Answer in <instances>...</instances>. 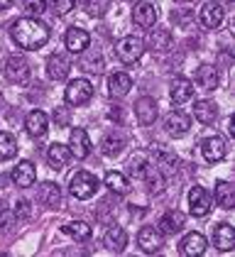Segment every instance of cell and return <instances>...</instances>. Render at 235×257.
Masks as SVG:
<instances>
[{"label":"cell","mask_w":235,"mask_h":257,"mask_svg":"<svg viewBox=\"0 0 235 257\" xmlns=\"http://www.w3.org/2000/svg\"><path fill=\"white\" fill-rule=\"evenodd\" d=\"M30 211H32V208H30V201L20 198L18 203H15V216H18V218H27V216H30Z\"/></svg>","instance_id":"obj_40"},{"label":"cell","mask_w":235,"mask_h":257,"mask_svg":"<svg viewBox=\"0 0 235 257\" xmlns=\"http://www.w3.org/2000/svg\"><path fill=\"white\" fill-rule=\"evenodd\" d=\"M211 208H213L211 194H208L203 186H194V189L189 191V211H191V216L203 218L211 213Z\"/></svg>","instance_id":"obj_6"},{"label":"cell","mask_w":235,"mask_h":257,"mask_svg":"<svg viewBox=\"0 0 235 257\" xmlns=\"http://www.w3.org/2000/svg\"><path fill=\"white\" fill-rule=\"evenodd\" d=\"M64 44H66V49H69L71 54H81V52H86V49H88V44H91V35H88L86 30H81V27H71V30H66Z\"/></svg>","instance_id":"obj_12"},{"label":"cell","mask_w":235,"mask_h":257,"mask_svg":"<svg viewBox=\"0 0 235 257\" xmlns=\"http://www.w3.org/2000/svg\"><path fill=\"white\" fill-rule=\"evenodd\" d=\"M74 8H76V0H54V13H57L59 18L69 15Z\"/></svg>","instance_id":"obj_39"},{"label":"cell","mask_w":235,"mask_h":257,"mask_svg":"<svg viewBox=\"0 0 235 257\" xmlns=\"http://www.w3.org/2000/svg\"><path fill=\"white\" fill-rule=\"evenodd\" d=\"M206 247H208V240H206V235H201V233H186V235L181 237V242H179V252L184 257L203 255Z\"/></svg>","instance_id":"obj_8"},{"label":"cell","mask_w":235,"mask_h":257,"mask_svg":"<svg viewBox=\"0 0 235 257\" xmlns=\"http://www.w3.org/2000/svg\"><path fill=\"white\" fill-rule=\"evenodd\" d=\"M172 42H174V37H172L169 30H152L150 37H147L150 49H152V52H159V54L169 52V49H172Z\"/></svg>","instance_id":"obj_24"},{"label":"cell","mask_w":235,"mask_h":257,"mask_svg":"<svg viewBox=\"0 0 235 257\" xmlns=\"http://www.w3.org/2000/svg\"><path fill=\"white\" fill-rule=\"evenodd\" d=\"M54 122H57V127H66V125H69L66 108H57V110H54Z\"/></svg>","instance_id":"obj_41"},{"label":"cell","mask_w":235,"mask_h":257,"mask_svg":"<svg viewBox=\"0 0 235 257\" xmlns=\"http://www.w3.org/2000/svg\"><path fill=\"white\" fill-rule=\"evenodd\" d=\"M64 98H66V103H69V105H83V103H88V100L93 98V83H91L88 79L69 81Z\"/></svg>","instance_id":"obj_4"},{"label":"cell","mask_w":235,"mask_h":257,"mask_svg":"<svg viewBox=\"0 0 235 257\" xmlns=\"http://www.w3.org/2000/svg\"><path fill=\"white\" fill-rule=\"evenodd\" d=\"M157 18H159V13H157V5H152V3H140V5H135V10H133V20H135V25H140V27H155Z\"/></svg>","instance_id":"obj_21"},{"label":"cell","mask_w":235,"mask_h":257,"mask_svg":"<svg viewBox=\"0 0 235 257\" xmlns=\"http://www.w3.org/2000/svg\"><path fill=\"white\" fill-rule=\"evenodd\" d=\"M223 22V5L220 3H206L203 8H201V25L203 27H208V30H215L218 25Z\"/></svg>","instance_id":"obj_22"},{"label":"cell","mask_w":235,"mask_h":257,"mask_svg":"<svg viewBox=\"0 0 235 257\" xmlns=\"http://www.w3.org/2000/svg\"><path fill=\"white\" fill-rule=\"evenodd\" d=\"M15 155H18V140L13 138L10 133L0 130V162L13 159Z\"/></svg>","instance_id":"obj_33"},{"label":"cell","mask_w":235,"mask_h":257,"mask_svg":"<svg viewBox=\"0 0 235 257\" xmlns=\"http://www.w3.org/2000/svg\"><path fill=\"white\" fill-rule=\"evenodd\" d=\"M13 5V0H0V10H8Z\"/></svg>","instance_id":"obj_43"},{"label":"cell","mask_w":235,"mask_h":257,"mask_svg":"<svg viewBox=\"0 0 235 257\" xmlns=\"http://www.w3.org/2000/svg\"><path fill=\"white\" fill-rule=\"evenodd\" d=\"M213 198H215V203H218L220 208L230 211V208L235 206V189H233V184H228V181H218V184H215V191H213Z\"/></svg>","instance_id":"obj_26"},{"label":"cell","mask_w":235,"mask_h":257,"mask_svg":"<svg viewBox=\"0 0 235 257\" xmlns=\"http://www.w3.org/2000/svg\"><path fill=\"white\" fill-rule=\"evenodd\" d=\"M164 127H167V133L172 138H184L189 133V127H191V118L184 115V113H179V110H172L167 115V120H164Z\"/></svg>","instance_id":"obj_15"},{"label":"cell","mask_w":235,"mask_h":257,"mask_svg":"<svg viewBox=\"0 0 235 257\" xmlns=\"http://www.w3.org/2000/svg\"><path fill=\"white\" fill-rule=\"evenodd\" d=\"M81 69L91 71V74H100L103 71V57L98 52H81Z\"/></svg>","instance_id":"obj_34"},{"label":"cell","mask_w":235,"mask_h":257,"mask_svg":"<svg viewBox=\"0 0 235 257\" xmlns=\"http://www.w3.org/2000/svg\"><path fill=\"white\" fill-rule=\"evenodd\" d=\"M184 223H186V218L181 211H167L162 220H159V225H162V233H169V235H174L179 230H184Z\"/></svg>","instance_id":"obj_29"},{"label":"cell","mask_w":235,"mask_h":257,"mask_svg":"<svg viewBox=\"0 0 235 257\" xmlns=\"http://www.w3.org/2000/svg\"><path fill=\"white\" fill-rule=\"evenodd\" d=\"M103 245L110 250V252H123L125 250V245H128V233H125V228H120V225H110L108 230H105V235H103Z\"/></svg>","instance_id":"obj_19"},{"label":"cell","mask_w":235,"mask_h":257,"mask_svg":"<svg viewBox=\"0 0 235 257\" xmlns=\"http://www.w3.org/2000/svg\"><path fill=\"white\" fill-rule=\"evenodd\" d=\"M137 245H140L142 252L155 255V252H159L164 247V235H162V230H157L155 225H145L137 233Z\"/></svg>","instance_id":"obj_5"},{"label":"cell","mask_w":235,"mask_h":257,"mask_svg":"<svg viewBox=\"0 0 235 257\" xmlns=\"http://www.w3.org/2000/svg\"><path fill=\"white\" fill-rule=\"evenodd\" d=\"M0 211H3V203H0Z\"/></svg>","instance_id":"obj_45"},{"label":"cell","mask_w":235,"mask_h":257,"mask_svg":"<svg viewBox=\"0 0 235 257\" xmlns=\"http://www.w3.org/2000/svg\"><path fill=\"white\" fill-rule=\"evenodd\" d=\"M5 79L13 81V83H27L30 81V74H32V69H30V61L25 59V57H10V59L5 61Z\"/></svg>","instance_id":"obj_7"},{"label":"cell","mask_w":235,"mask_h":257,"mask_svg":"<svg viewBox=\"0 0 235 257\" xmlns=\"http://www.w3.org/2000/svg\"><path fill=\"white\" fill-rule=\"evenodd\" d=\"M39 201L47 206V208H59L61 206V189H59L54 181H44L39 186Z\"/></svg>","instance_id":"obj_25"},{"label":"cell","mask_w":235,"mask_h":257,"mask_svg":"<svg viewBox=\"0 0 235 257\" xmlns=\"http://www.w3.org/2000/svg\"><path fill=\"white\" fill-rule=\"evenodd\" d=\"M47 162H49V167H52L54 172H61L64 167H69V162H71L69 145H61V142L49 145V150H47Z\"/></svg>","instance_id":"obj_13"},{"label":"cell","mask_w":235,"mask_h":257,"mask_svg":"<svg viewBox=\"0 0 235 257\" xmlns=\"http://www.w3.org/2000/svg\"><path fill=\"white\" fill-rule=\"evenodd\" d=\"M194 81H196V86L203 88V91H215V88H218V71H215V66L201 64V66L196 69Z\"/></svg>","instance_id":"obj_20"},{"label":"cell","mask_w":235,"mask_h":257,"mask_svg":"<svg viewBox=\"0 0 235 257\" xmlns=\"http://www.w3.org/2000/svg\"><path fill=\"white\" fill-rule=\"evenodd\" d=\"M47 115L42 113V110H32L27 120H25V127H27V133L32 135V138H44L47 135Z\"/></svg>","instance_id":"obj_28"},{"label":"cell","mask_w":235,"mask_h":257,"mask_svg":"<svg viewBox=\"0 0 235 257\" xmlns=\"http://www.w3.org/2000/svg\"><path fill=\"white\" fill-rule=\"evenodd\" d=\"M115 54L123 64H135L145 54V42L135 37V35H128V37H123L115 44Z\"/></svg>","instance_id":"obj_3"},{"label":"cell","mask_w":235,"mask_h":257,"mask_svg":"<svg viewBox=\"0 0 235 257\" xmlns=\"http://www.w3.org/2000/svg\"><path fill=\"white\" fill-rule=\"evenodd\" d=\"M201 152H203V159L206 162H223L225 159V152H228V147H225V140L218 138V135H211V138H206L201 142Z\"/></svg>","instance_id":"obj_9"},{"label":"cell","mask_w":235,"mask_h":257,"mask_svg":"<svg viewBox=\"0 0 235 257\" xmlns=\"http://www.w3.org/2000/svg\"><path fill=\"white\" fill-rule=\"evenodd\" d=\"M69 152L76 159H86L91 155V140H88V133L83 127L71 130V135H69Z\"/></svg>","instance_id":"obj_11"},{"label":"cell","mask_w":235,"mask_h":257,"mask_svg":"<svg viewBox=\"0 0 235 257\" xmlns=\"http://www.w3.org/2000/svg\"><path fill=\"white\" fill-rule=\"evenodd\" d=\"M25 10H27L32 18H39V15L47 10V0H25Z\"/></svg>","instance_id":"obj_38"},{"label":"cell","mask_w":235,"mask_h":257,"mask_svg":"<svg viewBox=\"0 0 235 257\" xmlns=\"http://www.w3.org/2000/svg\"><path fill=\"white\" fill-rule=\"evenodd\" d=\"M0 105H3V96H0Z\"/></svg>","instance_id":"obj_44"},{"label":"cell","mask_w":235,"mask_h":257,"mask_svg":"<svg viewBox=\"0 0 235 257\" xmlns=\"http://www.w3.org/2000/svg\"><path fill=\"white\" fill-rule=\"evenodd\" d=\"M105 186L110 191H115V194H125L128 191V179H125V174H120V172H108L105 174Z\"/></svg>","instance_id":"obj_35"},{"label":"cell","mask_w":235,"mask_h":257,"mask_svg":"<svg viewBox=\"0 0 235 257\" xmlns=\"http://www.w3.org/2000/svg\"><path fill=\"white\" fill-rule=\"evenodd\" d=\"M123 147H125V138L120 133H108L100 142V150H103L105 157H118L123 152Z\"/></svg>","instance_id":"obj_30"},{"label":"cell","mask_w":235,"mask_h":257,"mask_svg":"<svg viewBox=\"0 0 235 257\" xmlns=\"http://www.w3.org/2000/svg\"><path fill=\"white\" fill-rule=\"evenodd\" d=\"M228 133L235 138V118H230V122H228Z\"/></svg>","instance_id":"obj_42"},{"label":"cell","mask_w":235,"mask_h":257,"mask_svg":"<svg viewBox=\"0 0 235 257\" xmlns=\"http://www.w3.org/2000/svg\"><path fill=\"white\" fill-rule=\"evenodd\" d=\"M83 8L91 18H103L110 10V0H83Z\"/></svg>","instance_id":"obj_36"},{"label":"cell","mask_w":235,"mask_h":257,"mask_svg":"<svg viewBox=\"0 0 235 257\" xmlns=\"http://www.w3.org/2000/svg\"><path fill=\"white\" fill-rule=\"evenodd\" d=\"M13 181L18 184L20 189L32 186V184L37 181V169H35V164H32L30 159H22V162H18V167L13 169Z\"/></svg>","instance_id":"obj_14"},{"label":"cell","mask_w":235,"mask_h":257,"mask_svg":"<svg viewBox=\"0 0 235 257\" xmlns=\"http://www.w3.org/2000/svg\"><path fill=\"white\" fill-rule=\"evenodd\" d=\"M130 88H133V79H130L128 74H113V76L108 79V93H110L113 98L128 96Z\"/></svg>","instance_id":"obj_27"},{"label":"cell","mask_w":235,"mask_h":257,"mask_svg":"<svg viewBox=\"0 0 235 257\" xmlns=\"http://www.w3.org/2000/svg\"><path fill=\"white\" fill-rule=\"evenodd\" d=\"M135 115L140 125H152L157 120V100L150 98V96H142V98L135 103Z\"/></svg>","instance_id":"obj_17"},{"label":"cell","mask_w":235,"mask_h":257,"mask_svg":"<svg viewBox=\"0 0 235 257\" xmlns=\"http://www.w3.org/2000/svg\"><path fill=\"white\" fill-rule=\"evenodd\" d=\"M184 3H191V0H184Z\"/></svg>","instance_id":"obj_46"},{"label":"cell","mask_w":235,"mask_h":257,"mask_svg":"<svg viewBox=\"0 0 235 257\" xmlns=\"http://www.w3.org/2000/svg\"><path fill=\"white\" fill-rule=\"evenodd\" d=\"M10 35H13V40H15L20 49L35 52V49H42L49 42V27L37 18H20L18 22H13Z\"/></svg>","instance_id":"obj_1"},{"label":"cell","mask_w":235,"mask_h":257,"mask_svg":"<svg viewBox=\"0 0 235 257\" xmlns=\"http://www.w3.org/2000/svg\"><path fill=\"white\" fill-rule=\"evenodd\" d=\"M194 118L203 125H213L218 118V105L213 100H196L194 103Z\"/></svg>","instance_id":"obj_23"},{"label":"cell","mask_w":235,"mask_h":257,"mask_svg":"<svg viewBox=\"0 0 235 257\" xmlns=\"http://www.w3.org/2000/svg\"><path fill=\"white\" fill-rule=\"evenodd\" d=\"M69 191H71V196L78 198V201H86V198L96 196L98 191V177H93L91 172H76V174H71L69 179Z\"/></svg>","instance_id":"obj_2"},{"label":"cell","mask_w":235,"mask_h":257,"mask_svg":"<svg viewBox=\"0 0 235 257\" xmlns=\"http://www.w3.org/2000/svg\"><path fill=\"white\" fill-rule=\"evenodd\" d=\"M169 98H172V103H176V105H181V103H186V100L194 98V83L189 79H174L172 81V86H169Z\"/></svg>","instance_id":"obj_18"},{"label":"cell","mask_w":235,"mask_h":257,"mask_svg":"<svg viewBox=\"0 0 235 257\" xmlns=\"http://www.w3.org/2000/svg\"><path fill=\"white\" fill-rule=\"evenodd\" d=\"M64 233L69 237H74V240H88L91 237V225L88 223H83V220H71V223H66L64 228H61Z\"/></svg>","instance_id":"obj_32"},{"label":"cell","mask_w":235,"mask_h":257,"mask_svg":"<svg viewBox=\"0 0 235 257\" xmlns=\"http://www.w3.org/2000/svg\"><path fill=\"white\" fill-rule=\"evenodd\" d=\"M147 167H150V159H147V155H145V152H137L135 157L130 159V172H133L135 177H145Z\"/></svg>","instance_id":"obj_37"},{"label":"cell","mask_w":235,"mask_h":257,"mask_svg":"<svg viewBox=\"0 0 235 257\" xmlns=\"http://www.w3.org/2000/svg\"><path fill=\"white\" fill-rule=\"evenodd\" d=\"M213 245L220 250V252H228L233 250L235 245V230L230 223H218L213 228Z\"/></svg>","instance_id":"obj_16"},{"label":"cell","mask_w":235,"mask_h":257,"mask_svg":"<svg viewBox=\"0 0 235 257\" xmlns=\"http://www.w3.org/2000/svg\"><path fill=\"white\" fill-rule=\"evenodd\" d=\"M145 179H147V189H150L152 194H162V191H164V186H167V177L162 174V169L155 167V164H150V167H147Z\"/></svg>","instance_id":"obj_31"},{"label":"cell","mask_w":235,"mask_h":257,"mask_svg":"<svg viewBox=\"0 0 235 257\" xmlns=\"http://www.w3.org/2000/svg\"><path fill=\"white\" fill-rule=\"evenodd\" d=\"M69 71H71V59L66 54L57 52L47 59V76L52 81H64L69 76Z\"/></svg>","instance_id":"obj_10"}]
</instances>
